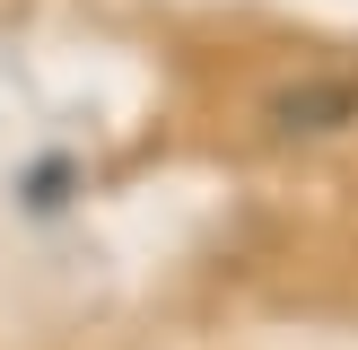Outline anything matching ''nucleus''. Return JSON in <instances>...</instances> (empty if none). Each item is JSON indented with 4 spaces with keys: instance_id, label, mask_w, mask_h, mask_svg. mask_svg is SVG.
<instances>
[{
    "instance_id": "f257e3e1",
    "label": "nucleus",
    "mask_w": 358,
    "mask_h": 350,
    "mask_svg": "<svg viewBox=\"0 0 358 350\" xmlns=\"http://www.w3.org/2000/svg\"><path fill=\"white\" fill-rule=\"evenodd\" d=\"M271 114H280V132H332V122L358 114V88H350V79H341V88H297V97H280Z\"/></svg>"
}]
</instances>
